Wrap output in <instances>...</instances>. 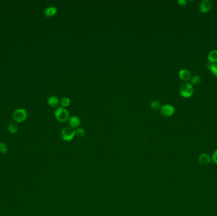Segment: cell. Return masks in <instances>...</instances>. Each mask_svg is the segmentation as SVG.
<instances>
[{
	"label": "cell",
	"instance_id": "7",
	"mask_svg": "<svg viewBox=\"0 0 217 216\" xmlns=\"http://www.w3.org/2000/svg\"><path fill=\"white\" fill-rule=\"evenodd\" d=\"M198 160H199V162L201 165L206 166V165H208L211 162V158L208 155V154H207L206 153H203L200 154V155L199 156Z\"/></svg>",
	"mask_w": 217,
	"mask_h": 216
},
{
	"label": "cell",
	"instance_id": "17",
	"mask_svg": "<svg viewBox=\"0 0 217 216\" xmlns=\"http://www.w3.org/2000/svg\"><path fill=\"white\" fill-rule=\"evenodd\" d=\"M8 152V147L7 145L2 142H0V153L2 154H5Z\"/></svg>",
	"mask_w": 217,
	"mask_h": 216
},
{
	"label": "cell",
	"instance_id": "9",
	"mask_svg": "<svg viewBox=\"0 0 217 216\" xmlns=\"http://www.w3.org/2000/svg\"><path fill=\"white\" fill-rule=\"evenodd\" d=\"M69 123L70 126L74 129V128H76V127L79 126L80 124H81V121L78 117L74 116H72L71 117H70V119L69 120Z\"/></svg>",
	"mask_w": 217,
	"mask_h": 216
},
{
	"label": "cell",
	"instance_id": "19",
	"mask_svg": "<svg viewBox=\"0 0 217 216\" xmlns=\"http://www.w3.org/2000/svg\"><path fill=\"white\" fill-rule=\"evenodd\" d=\"M85 134V131L83 128H78L76 130V135L77 136L81 138L83 137Z\"/></svg>",
	"mask_w": 217,
	"mask_h": 216
},
{
	"label": "cell",
	"instance_id": "13",
	"mask_svg": "<svg viewBox=\"0 0 217 216\" xmlns=\"http://www.w3.org/2000/svg\"><path fill=\"white\" fill-rule=\"evenodd\" d=\"M8 129L9 131L10 132L12 133V134H15L17 133L19 131V127L17 125V124H15V122H10L8 126Z\"/></svg>",
	"mask_w": 217,
	"mask_h": 216
},
{
	"label": "cell",
	"instance_id": "14",
	"mask_svg": "<svg viewBox=\"0 0 217 216\" xmlns=\"http://www.w3.org/2000/svg\"><path fill=\"white\" fill-rule=\"evenodd\" d=\"M208 67L211 71L213 74H214L215 76L217 77V63L212 64L209 62V64L208 65Z\"/></svg>",
	"mask_w": 217,
	"mask_h": 216
},
{
	"label": "cell",
	"instance_id": "1",
	"mask_svg": "<svg viewBox=\"0 0 217 216\" xmlns=\"http://www.w3.org/2000/svg\"><path fill=\"white\" fill-rule=\"evenodd\" d=\"M55 116L56 119L62 122L67 121L69 118V112L64 107H59L55 111Z\"/></svg>",
	"mask_w": 217,
	"mask_h": 216
},
{
	"label": "cell",
	"instance_id": "11",
	"mask_svg": "<svg viewBox=\"0 0 217 216\" xmlns=\"http://www.w3.org/2000/svg\"><path fill=\"white\" fill-rule=\"evenodd\" d=\"M57 13V8L55 7H53V6H51V7L46 8L44 11V13H45V16H46V17L53 16L54 15H56Z\"/></svg>",
	"mask_w": 217,
	"mask_h": 216
},
{
	"label": "cell",
	"instance_id": "15",
	"mask_svg": "<svg viewBox=\"0 0 217 216\" xmlns=\"http://www.w3.org/2000/svg\"><path fill=\"white\" fill-rule=\"evenodd\" d=\"M201 77L198 75H196L193 76V78L191 79V84L194 85H198L201 83Z\"/></svg>",
	"mask_w": 217,
	"mask_h": 216
},
{
	"label": "cell",
	"instance_id": "5",
	"mask_svg": "<svg viewBox=\"0 0 217 216\" xmlns=\"http://www.w3.org/2000/svg\"><path fill=\"white\" fill-rule=\"evenodd\" d=\"M175 112V109L173 105L166 104L161 107V113L165 117L172 116Z\"/></svg>",
	"mask_w": 217,
	"mask_h": 216
},
{
	"label": "cell",
	"instance_id": "3",
	"mask_svg": "<svg viewBox=\"0 0 217 216\" xmlns=\"http://www.w3.org/2000/svg\"><path fill=\"white\" fill-rule=\"evenodd\" d=\"M76 135V131L71 127H66L61 131V136L63 140L71 141Z\"/></svg>",
	"mask_w": 217,
	"mask_h": 216
},
{
	"label": "cell",
	"instance_id": "2",
	"mask_svg": "<svg viewBox=\"0 0 217 216\" xmlns=\"http://www.w3.org/2000/svg\"><path fill=\"white\" fill-rule=\"evenodd\" d=\"M180 93L184 98L191 97L194 93V88L192 84L188 83H183L180 87Z\"/></svg>",
	"mask_w": 217,
	"mask_h": 216
},
{
	"label": "cell",
	"instance_id": "6",
	"mask_svg": "<svg viewBox=\"0 0 217 216\" xmlns=\"http://www.w3.org/2000/svg\"><path fill=\"white\" fill-rule=\"evenodd\" d=\"M212 7V4L209 0H203L199 4V8L201 12L206 13L209 12Z\"/></svg>",
	"mask_w": 217,
	"mask_h": 216
},
{
	"label": "cell",
	"instance_id": "18",
	"mask_svg": "<svg viewBox=\"0 0 217 216\" xmlns=\"http://www.w3.org/2000/svg\"><path fill=\"white\" fill-rule=\"evenodd\" d=\"M61 102L63 107H67L71 103V100L67 97H64L63 98H62Z\"/></svg>",
	"mask_w": 217,
	"mask_h": 216
},
{
	"label": "cell",
	"instance_id": "20",
	"mask_svg": "<svg viewBox=\"0 0 217 216\" xmlns=\"http://www.w3.org/2000/svg\"><path fill=\"white\" fill-rule=\"evenodd\" d=\"M211 158V160L213 162L217 165V150H216L213 153Z\"/></svg>",
	"mask_w": 217,
	"mask_h": 216
},
{
	"label": "cell",
	"instance_id": "10",
	"mask_svg": "<svg viewBox=\"0 0 217 216\" xmlns=\"http://www.w3.org/2000/svg\"><path fill=\"white\" fill-rule=\"evenodd\" d=\"M47 102H48V104L50 106L56 107V106H57L59 104L60 101H59V99L57 96H50L48 98Z\"/></svg>",
	"mask_w": 217,
	"mask_h": 216
},
{
	"label": "cell",
	"instance_id": "8",
	"mask_svg": "<svg viewBox=\"0 0 217 216\" xmlns=\"http://www.w3.org/2000/svg\"><path fill=\"white\" fill-rule=\"evenodd\" d=\"M179 77L183 81H188L191 77V74L190 71L186 69H181L178 73Z\"/></svg>",
	"mask_w": 217,
	"mask_h": 216
},
{
	"label": "cell",
	"instance_id": "16",
	"mask_svg": "<svg viewBox=\"0 0 217 216\" xmlns=\"http://www.w3.org/2000/svg\"><path fill=\"white\" fill-rule=\"evenodd\" d=\"M151 106L154 110H157L161 107V103H159V101L157 100H156L152 101V102L151 103Z\"/></svg>",
	"mask_w": 217,
	"mask_h": 216
},
{
	"label": "cell",
	"instance_id": "12",
	"mask_svg": "<svg viewBox=\"0 0 217 216\" xmlns=\"http://www.w3.org/2000/svg\"><path fill=\"white\" fill-rule=\"evenodd\" d=\"M208 59L210 63H217V49L211 50L208 54Z\"/></svg>",
	"mask_w": 217,
	"mask_h": 216
},
{
	"label": "cell",
	"instance_id": "4",
	"mask_svg": "<svg viewBox=\"0 0 217 216\" xmlns=\"http://www.w3.org/2000/svg\"><path fill=\"white\" fill-rule=\"evenodd\" d=\"M12 117L15 122H22L28 117V112L24 109H19L13 112Z\"/></svg>",
	"mask_w": 217,
	"mask_h": 216
},
{
	"label": "cell",
	"instance_id": "21",
	"mask_svg": "<svg viewBox=\"0 0 217 216\" xmlns=\"http://www.w3.org/2000/svg\"><path fill=\"white\" fill-rule=\"evenodd\" d=\"M178 3L180 5H185L186 3H187V1H186V0H178Z\"/></svg>",
	"mask_w": 217,
	"mask_h": 216
}]
</instances>
